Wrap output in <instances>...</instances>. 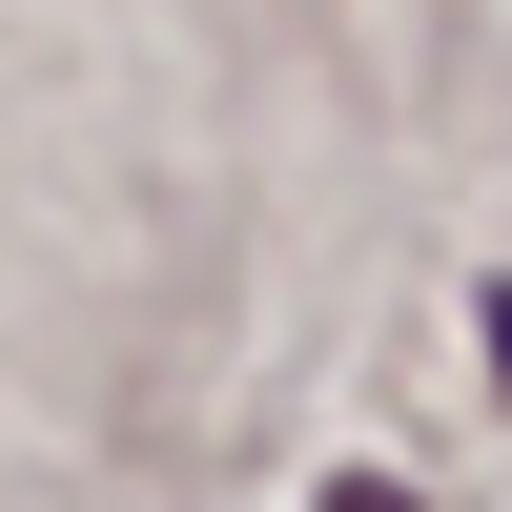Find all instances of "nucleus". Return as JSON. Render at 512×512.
<instances>
[{"instance_id": "1", "label": "nucleus", "mask_w": 512, "mask_h": 512, "mask_svg": "<svg viewBox=\"0 0 512 512\" xmlns=\"http://www.w3.org/2000/svg\"><path fill=\"white\" fill-rule=\"evenodd\" d=\"M328 512H410V492H390V472H349V492H328Z\"/></svg>"}]
</instances>
